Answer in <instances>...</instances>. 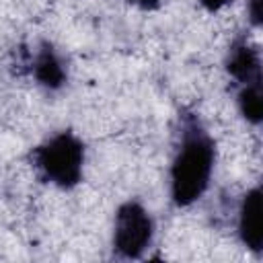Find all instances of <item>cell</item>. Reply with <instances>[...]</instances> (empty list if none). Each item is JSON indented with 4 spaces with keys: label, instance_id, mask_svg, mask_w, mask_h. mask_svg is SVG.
Masks as SVG:
<instances>
[{
    "label": "cell",
    "instance_id": "cell-10",
    "mask_svg": "<svg viewBox=\"0 0 263 263\" xmlns=\"http://www.w3.org/2000/svg\"><path fill=\"white\" fill-rule=\"evenodd\" d=\"M132 4H136V6H140V8H146V10H150V8H156L162 0H129Z\"/></svg>",
    "mask_w": 263,
    "mask_h": 263
},
{
    "label": "cell",
    "instance_id": "cell-7",
    "mask_svg": "<svg viewBox=\"0 0 263 263\" xmlns=\"http://www.w3.org/2000/svg\"><path fill=\"white\" fill-rule=\"evenodd\" d=\"M238 107L247 121L259 123L263 119V99H261V84H245L238 92Z\"/></svg>",
    "mask_w": 263,
    "mask_h": 263
},
{
    "label": "cell",
    "instance_id": "cell-8",
    "mask_svg": "<svg viewBox=\"0 0 263 263\" xmlns=\"http://www.w3.org/2000/svg\"><path fill=\"white\" fill-rule=\"evenodd\" d=\"M261 4H263V0H249V18H251V23L255 25V27H259L261 25Z\"/></svg>",
    "mask_w": 263,
    "mask_h": 263
},
{
    "label": "cell",
    "instance_id": "cell-5",
    "mask_svg": "<svg viewBox=\"0 0 263 263\" xmlns=\"http://www.w3.org/2000/svg\"><path fill=\"white\" fill-rule=\"evenodd\" d=\"M238 234L240 240L253 253H261L263 249V230H261V189L253 187L247 191L238 212Z\"/></svg>",
    "mask_w": 263,
    "mask_h": 263
},
{
    "label": "cell",
    "instance_id": "cell-2",
    "mask_svg": "<svg viewBox=\"0 0 263 263\" xmlns=\"http://www.w3.org/2000/svg\"><path fill=\"white\" fill-rule=\"evenodd\" d=\"M33 164L47 183L62 189L78 185L82 179L84 144L72 132H60L33 150Z\"/></svg>",
    "mask_w": 263,
    "mask_h": 263
},
{
    "label": "cell",
    "instance_id": "cell-9",
    "mask_svg": "<svg viewBox=\"0 0 263 263\" xmlns=\"http://www.w3.org/2000/svg\"><path fill=\"white\" fill-rule=\"evenodd\" d=\"M232 0H199V4L205 8V10H210V12H216V10H220V8H224L226 4H230Z\"/></svg>",
    "mask_w": 263,
    "mask_h": 263
},
{
    "label": "cell",
    "instance_id": "cell-1",
    "mask_svg": "<svg viewBox=\"0 0 263 263\" xmlns=\"http://www.w3.org/2000/svg\"><path fill=\"white\" fill-rule=\"evenodd\" d=\"M214 142L195 117H185L181 144L171 166V197L177 205H191L208 189L214 171Z\"/></svg>",
    "mask_w": 263,
    "mask_h": 263
},
{
    "label": "cell",
    "instance_id": "cell-4",
    "mask_svg": "<svg viewBox=\"0 0 263 263\" xmlns=\"http://www.w3.org/2000/svg\"><path fill=\"white\" fill-rule=\"evenodd\" d=\"M228 74L245 84H261V58L259 49L251 45L247 39H236L228 51L226 60Z\"/></svg>",
    "mask_w": 263,
    "mask_h": 263
},
{
    "label": "cell",
    "instance_id": "cell-6",
    "mask_svg": "<svg viewBox=\"0 0 263 263\" xmlns=\"http://www.w3.org/2000/svg\"><path fill=\"white\" fill-rule=\"evenodd\" d=\"M31 70H33L37 82L49 90H55L66 82V68L49 43H41L39 51L35 53V58L31 62Z\"/></svg>",
    "mask_w": 263,
    "mask_h": 263
},
{
    "label": "cell",
    "instance_id": "cell-3",
    "mask_svg": "<svg viewBox=\"0 0 263 263\" xmlns=\"http://www.w3.org/2000/svg\"><path fill=\"white\" fill-rule=\"evenodd\" d=\"M154 224L150 214L138 203L127 201L119 205L113 228V249L123 259H138L152 242Z\"/></svg>",
    "mask_w": 263,
    "mask_h": 263
}]
</instances>
